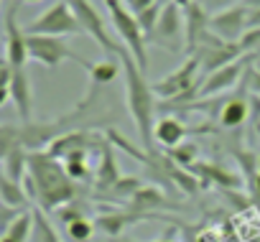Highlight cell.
<instances>
[{
	"label": "cell",
	"instance_id": "obj_4",
	"mask_svg": "<svg viewBox=\"0 0 260 242\" xmlns=\"http://www.w3.org/2000/svg\"><path fill=\"white\" fill-rule=\"evenodd\" d=\"M202 66L194 56H186L171 74L161 77L158 82H153V92L161 99H174L179 105H189L191 99H197V92L202 87Z\"/></svg>",
	"mask_w": 260,
	"mask_h": 242
},
{
	"label": "cell",
	"instance_id": "obj_36",
	"mask_svg": "<svg viewBox=\"0 0 260 242\" xmlns=\"http://www.w3.org/2000/svg\"><path fill=\"white\" fill-rule=\"evenodd\" d=\"M156 3H158L161 8H164V6H169V3H176V6L181 8V11H186V8H189V6L194 3V0H156Z\"/></svg>",
	"mask_w": 260,
	"mask_h": 242
},
{
	"label": "cell",
	"instance_id": "obj_2",
	"mask_svg": "<svg viewBox=\"0 0 260 242\" xmlns=\"http://www.w3.org/2000/svg\"><path fill=\"white\" fill-rule=\"evenodd\" d=\"M125 77V97H127V110L136 123L138 138L148 153H156V141H153V128H156V92L151 82L146 79V72L136 64L127 49L117 56Z\"/></svg>",
	"mask_w": 260,
	"mask_h": 242
},
{
	"label": "cell",
	"instance_id": "obj_40",
	"mask_svg": "<svg viewBox=\"0 0 260 242\" xmlns=\"http://www.w3.org/2000/svg\"><path fill=\"white\" fill-rule=\"evenodd\" d=\"M18 3H41V0H18Z\"/></svg>",
	"mask_w": 260,
	"mask_h": 242
},
{
	"label": "cell",
	"instance_id": "obj_10",
	"mask_svg": "<svg viewBox=\"0 0 260 242\" xmlns=\"http://www.w3.org/2000/svg\"><path fill=\"white\" fill-rule=\"evenodd\" d=\"M184 11L176 6V3H169L161 8V16H158V23L156 28L151 31L148 41L179 54L184 46H186V39H184Z\"/></svg>",
	"mask_w": 260,
	"mask_h": 242
},
{
	"label": "cell",
	"instance_id": "obj_9",
	"mask_svg": "<svg viewBox=\"0 0 260 242\" xmlns=\"http://www.w3.org/2000/svg\"><path fill=\"white\" fill-rule=\"evenodd\" d=\"M191 56L199 61L202 74L207 77V74H212V72H217V69L232 64V61H237V59L242 56V51H240L237 44H227V41H222L219 36H214L212 31H207Z\"/></svg>",
	"mask_w": 260,
	"mask_h": 242
},
{
	"label": "cell",
	"instance_id": "obj_37",
	"mask_svg": "<svg viewBox=\"0 0 260 242\" xmlns=\"http://www.w3.org/2000/svg\"><path fill=\"white\" fill-rule=\"evenodd\" d=\"M11 99V87H0V107Z\"/></svg>",
	"mask_w": 260,
	"mask_h": 242
},
{
	"label": "cell",
	"instance_id": "obj_43",
	"mask_svg": "<svg viewBox=\"0 0 260 242\" xmlns=\"http://www.w3.org/2000/svg\"><path fill=\"white\" fill-rule=\"evenodd\" d=\"M125 3H130V0H125Z\"/></svg>",
	"mask_w": 260,
	"mask_h": 242
},
{
	"label": "cell",
	"instance_id": "obj_32",
	"mask_svg": "<svg viewBox=\"0 0 260 242\" xmlns=\"http://www.w3.org/2000/svg\"><path fill=\"white\" fill-rule=\"evenodd\" d=\"M250 199H252L255 204H260V153H257V171H255V176L250 179Z\"/></svg>",
	"mask_w": 260,
	"mask_h": 242
},
{
	"label": "cell",
	"instance_id": "obj_41",
	"mask_svg": "<svg viewBox=\"0 0 260 242\" xmlns=\"http://www.w3.org/2000/svg\"><path fill=\"white\" fill-rule=\"evenodd\" d=\"M252 56H260V49H257V54H252Z\"/></svg>",
	"mask_w": 260,
	"mask_h": 242
},
{
	"label": "cell",
	"instance_id": "obj_33",
	"mask_svg": "<svg viewBox=\"0 0 260 242\" xmlns=\"http://www.w3.org/2000/svg\"><path fill=\"white\" fill-rule=\"evenodd\" d=\"M237 3V0H204V8L209 13H219V11H227Z\"/></svg>",
	"mask_w": 260,
	"mask_h": 242
},
{
	"label": "cell",
	"instance_id": "obj_16",
	"mask_svg": "<svg viewBox=\"0 0 260 242\" xmlns=\"http://www.w3.org/2000/svg\"><path fill=\"white\" fill-rule=\"evenodd\" d=\"M11 102L16 105V112L21 117V123H31L34 120V92H31V79L26 66L13 69L11 77Z\"/></svg>",
	"mask_w": 260,
	"mask_h": 242
},
{
	"label": "cell",
	"instance_id": "obj_19",
	"mask_svg": "<svg viewBox=\"0 0 260 242\" xmlns=\"http://www.w3.org/2000/svg\"><path fill=\"white\" fill-rule=\"evenodd\" d=\"M28 194L23 189V184L8 179L6 174H0V204L6 209H13V212H26L28 206Z\"/></svg>",
	"mask_w": 260,
	"mask_h": 242
},
{
	"label": "cell",
	"instance_id": "obj_24",
	"mask_svg": "<svg viewBox=\"0 0 260 242\" xmlns=\"http://www.w3.org/2000/svg\"><path fill=\"white\" fill-rule=\"evenodd\" d=\"M28 148H23V146H18V148H13L6 158H3V174L8 176V179H13V181H18V184H23V179H26V174H28Z\"/></svg>",
	"mask_w": 260,
	"mask_h": 242
},
{
	"label": "cell",
	"instance_id": "obj_7",
	"mask_svg": "<svg viewBox=\"0 0 260 242\" xmlns=\"http://www.w3.org/2000/svg\"><path fill=\"white\" fill-rule=\"evenodd\" d=\"M26 33L31 36H77L82 33V26L74 16V11L69 8L67 0H61V3H54L51 8H46L34 23L26 26Z\"/></svg>",
	"mask_w": 260,
	"mask_h": 242
},
{
	"label": "cell",
	"instance_id": "obj_27",
	"mask_svg": "<svg viewBox=\"0 0 260 242\" xmlns=\"http://www.w3.org/2000/svg\"><path fill=\"white\" fill-rule=\"evenodd\" d=\"M141 186H143L141 179H136V176H122L115 186H110V189L102 191V194H105L107 199H127V201H130V199L136 196V191H138Z\"/></svg>",
	"mask_w": 260,
	"mask_h": 242
},
{
	"label": "cell",
	"instance_id": "obj_15",
	"mask_svg": "<svg viewBox=\"0 0 260 242\" xmlns=\"http://www.w3.org/2000/svg\"><path fill=\"white\" fill-rule=\"evenodd\" d=\"M209 31V11L204 8V3H194L184 11V39H186V46H184V54L191 56L194 49L199 46L202 36Z\"/></svg>",
	"mask_w": 260,
	"mask_h": 242
},
{
	"label": "cell",
	"instance_id": "obj_31",
	"mask_svg": "<svg viewBox=\"0 0 260 242\" xmlns=\"http://www.w3.org/2000/svg\"><path fill=\"white\" fill-rule=\"evenodd\" d=\"M158 16H161V6H158V3H153L151 8H146V11H141V13H138V23H141V28H143V33H146V41H148L151 31L156 28Z\"/></svg>",
	"mask_w": 260,
	"mask_h": 242
},
{
	"label": "cell",
	"instance_id": "obj_8",
	"mask_svg": "<svg viewBox=\"0 0 260 242\" xmlns=\"http://www.w3.org/2000/svg\"><path fill=\"white\" fill-rule=\"evenodd\" d=\"M69 8L74 11L79 26H82V33H87L105 54H112V56H120L122 54V46L110 36V31L105 28V21L100 16V11L89 3V0H67Z\"/></svg>",
	"mask_w": 260,
	"mask_h": 242
},
{
	"label": "cell",
	"instance_id": "obj_34",
	"mask_svg": "<svg viewBox=\"0 0 260 242\" xmlns=\"http://www.w3.org/2000/svg\"><path fill=\"white\" fill-rule=\"evenodd\" d=\"M153 3H156V0H130V3H127V6H130V11H133V13L138 16L141 11H146V8H151Z\"/></svg>",
	"mask_w": 260,
	"mask_h": 242
},
{
	"label": "cell",
	"instance_id": "obj_17",
	"mask_svg": "<svg viewBox=\"0 0 260 242\" xmlns=\"http://www.w3.org/2000/svg\"><path fill=\"white\" fill-rule=\"evenodd\" d=\"M189 133H191V130L181 123V120H176V117H164V120H158L156 128H153V141H156L158 146L174 151L176 146H181V143L186 141Z\"/></svg>",
	"mask_w": 260,
	"mask_h": 242
},
{
	"label": "cell",
	"instance_id": "obj_42",
	"mask_svg": "<svg viewBox=\"0 0 260 242\" xmlns=\"http://www.w3.org/2000/svg\"><path fill=\"white\" fill-rule=\"evenodd\" d=\"M197 3H204V0H197Z\"/></svg>",
	"mask_w": 260,
	"mask_h": 242
},
{
	"label": "cell",
	"instance_id": "obj_20",
	"mask_svg": "<svg viewBox=\"0 0 260 242\" xmlns=\"http://www.w3.org/2000/svg\"><path fill=\"white\" fill-rule=\"evenodd\" d=\"M143 214L141 212H115V214H102V217H97V222H94V229H100V232H105L107 237H120V232L127 227V224H133V222H138Z\"/></svg>",
	"mask_w": 260,
	"mask_h": 242
},
{
	"label": "cell",
	"instance_id": "obj_25",
	"mask_svg": "<svg viewBox=\"0 0 260 242\" xmlns=\"http://www.w3.org/2000/svg\"><path fill=\"white\" fill-rule=\"evenodd\" d=\"M191 171H194L197 176H202V179L214 181L217 186H224V189H237V186H240V179H237L235 174H227V171H222V168H217V166H212V163H194ZM202 179H199V181H202Z\"/></svg>",
	"mask_w": 260,
	"mask_h": 242
},
{
	"label": "cell",
	"instance_id": "obj_38",
	"mask_svg": "<svg viewBox=\"0 0 260 242\" xmlns=\"http://www.w3.org/2000/svg\"><path fill=\"white\" fill-rule=\"evenodd\" d=\"M250 66L257 72V77H260V56H250Z\"/></svg>",
	"mask_w": 260,
	"mask_h": 242
},
{
	"label": "cell",
	"instance_id": "obj_26",
	"mask_svg": "<svg viewBox=\"0 0 260 242\" xmlns=\"http://www.w3.org/2000/svg\"><path fill=\"white\" fill-rule=\"evenodd\" d=\"M87 72L92 77V84L102 87V84H110L115 77H120V64L112 59H100V61H92Z\"/></svg>",
	"mask_w": 260,
	"mask_h": 242
},
{
	"label": "cell",
	"instance_id": "obj_30",
	"mask_svg": "<svg viewBox=\"0 0 260 242\" xmlns=\"http://www.w3.org/2000/svg\"><path fill=\"white\" fill-rule=\"evenodd\" d=\"M92 232H94V224H92L87 217H79V219H74V222L67 224V234H69V239H74V242H87V239L92 237Z\"/></svg>",
	"mask_w": 260,
	"mask_h": 242
},
{
	"label": "cell",
	"instance_id": "obj_18",
	"mask_svg": "<svg viewBox=\"0 0 260 242\" xmlns=\"http://www.w3.org/2000/svg\"><path fill=\"white\" fill-rule=\"evenodd\" d=\"M247 117H250V105H247V99L232 97V99H227L224 105H219V115H217V120H219V125L227 128V130H237V128H242V123H245Z\"/></svg>",
	"mask_w": 260,
	"mask_h": 242
},
{
	"label": "cell",
	"instance_id": "obj_12",
	"mask_svg": "<svg viewBox=\"0 0 260 242\" xmlns=\"http://www.w3.org/2000/svg\"><path fill=\"white\" fill-rule=\"evenodd\" d=\"M209 31L227 44H237L242 39V33L247 31V8L232 6L227 11L209 13Z\"/></svg>",
	"mask_w": 260,
	"mask_h": 242
},
{
	"label": "cell",
	"instance_id": "obj_28",
	"mask_svg": "<svg viewBox=\"0 0 260 242\" xmlns=\"http://www.w3.org/2000/svg\"><path fill=\"white\" fill-rule=\"evenodd\" d=\"M64 168L72 181H87L89 179V163H87V151L72 153L64 158Z\"/></svg>",
	"mask_w": 260,
	"mask_h": 242
},
{
	"label": "cell",
	"instance_id": "obj_39",
	"mask_svg": "<svg viewBox=\"0 0 260 242\" xmlns=\"http://www.w3.org/2000/svg\"><path fill=\"white\" fill-rule=\"evenodd\" d=\"M245 8H260V0H242Z\"/></svg>",
	"mask_w": 260,
	"mask_h": 242
},
{
	"label": "cell",
	"instance_id": "obj_5",
	"mask_svg": "<svg viewBox=\"0 0 260 242\" xmlns=\"http://www.w3.org/2000/svg\"><path fill=\"white\" fill-rule=\"evenodd\" d=\"M107 6V13H110V21L117 31V36L122 39L125 49L130 51V56L136 59V64L146 72L148 69V54H146V33L138 23V16L125 8V0H105Z\"/></svg>",
	"mask_w": 260,
	"mask_h": 242
},
{
	"label": "cell",
	"instance_id": "obj_14",
	"mask_svg": "<svg viewBox=\"0 0 260 242\" xmlns=\"http://www.w3.org/2000/svg\"><path fill=\"white\" fill-rule=\"evenodd\" d=\"M100 146H105V141H102L100 135L87 133V130H69V133L54 138L46 151H49L54 158H67V156L79 153V151H87V153H89L92 148H100Z\"/></svg>",
	"mask_w": 260,
	"mask_h": 242
},
{
	"label": "cell",
	"instance_id": "obj_3",
	"mask_svg": "<svg viewBox=\"0 0 260 242\" xmlns=\"http://www.w3.org/2000/svg\"><path fill=\"white\" fill-rule=\"evenodd\" d=\"M92 99H94V94L89 92L87 99L72 115H64L59 120H51V123H34V120H31V123H21V125L3 123V125H0V161H3L13 148H18V146H23L28 151H44V148H49V143L54 138L69 133L74 128L77 120L84 117V112L92 105Z\"/></svg>",
	"mask_w": 260,
	"mask_h": 242
},
{
	"label": "cell",
	"instance_id": "obj_29",
	"mask_svg": "<svg viewBox=\"0 0 260 242\" xmlns=\"http://www.w3.org/2000/svg\"><path fill=\"white\" fill-rule=\"evenodd\" d=\"M169 158L176 163V166H181V168H191L194 163H197V158H199V148L194 146V143H181V146H176L174 151H169Z\"/></svg>",
	"mask_w": 260,
	"mask_h": 242
},
{
	"label": "cell",
	"instance_id": "obj_21",
	"mask_svg": "<svg viewBox=\"0 0 260 242\" xmlns=\"http://www.w3.org/2000/svg\"><path fill=\"white\" fill-rule=\"evenodd\" d=\"M34 224H36V222H34V212H31V209L21 212V214L13 217V222L3 229V234H0V242H28Z\"/></svg>",
	"mask_w": 260,
	"mask_h": 242
},
{
	"label": "cell",
	"instance_id": "obj_6",
	"mask_svg": "<svg viewBox=\"0 0 260 242\" xmlns=\"http://www.w3.org/2000/svg\"><path fill=\"white\" fill-rule=\"evenodd\" d=\"M26 46H28V59L36 61V64H44L49 69H56L67 59L79 64V66H84V69H89V64H92V61L77 56L67 46V41L59 39V36H31V33H26Z\"/></svg>",
	"mask_w": 260,
	"mask_h": 242
},
{
	"label": "cell",
	"instance_id": "obj_1",
	"mask_svg": "<svg viewBox=\"0 0 260 242\" xmlns=\"http://www.w3.org/2000/svg\"><path fill=\"white\" fill-rule=\"evenodd\" d=\"M23 189L28 199L39 201L44 212L61 209L77 196V186L69 179L64 163H59V158H54L49 151L28 153V174L23 179Z\"/></svg>",
	"mask_w": 260,
	"mask_h": 242
},
{
	"label": "cell",
	"instance_id": "obj_35",
	"mask_svg": "<svg viewBox=\"0 0 260 242\" xmlns=\"http://www.w3.org/2000/svg\"><path fill=\"white\" fill-rule=\"evenodd\" d=\"M247 28H260V8H247Z\"/></svg>",
	"mask_w": 260,
	"mask_h": 242
},
{
	"label": "cell",
	"instance_id": "obj_13",
	"mask_svg": "<svg viewBox=\"0 0 260 242\" xmlns=\"http://www.w3.org/2000/svg\"><path fill=\"white\" fill-rule=\"evenodd\" d=\"M247 64H250V59H242V61L237 59V61H232V64H227V66H222V69H217L212 74H207L204 82H202V87H199V92H197V99H209L212 94H219V92L232 89L245 77Z\"/></svg>",
	"mask_w": 260,
	"mask_h": 242
},
{
	"label": "cell",
	"instance_id": "obj_22",
	"mask_svg": "<svg viewBox=\"0 0 260 242\" xmlns=\"http://www.w3.org/2000/svg\"><path fill=\"white\" fill-rule=\"evenodd\" d=\"M164 206H166V196L156 186H141L136 191V196L130 199V209L141 212V214H148V212H156V209H164Z\"/></svg>",
	"mask_w": 260,
	"mask_h": 242
},
{
	"label": "cell",
	"instance_id": "obj_11",
	"mask_svg": "<svg viewBox=\"0 0 260 242\" xmlns=\"http://www.w3.org/2000/svg\"><path fill=\"white\" fill-rule=\"evenodd\" d=\"M16 16H18V0L8 8L3 18V28H6V56L3 59L13 69H23L28 61V46H26V28L18 26Z\"/></svg>",
	"mask_w": 260,
	"mask_h": 242
},
{
	"label": "cell",
	"instance_id": "obj_23",
	"mask_svg": "<svg viewBox=\"0 0 260 242\" xmlns=\"http://www.w3.org/2000/svg\"><path fill=\"white\" fill-rule=\"evenodd\" d=\"M120 179H122V176H120V168H117V163H115V158H112L110 146L105 143V146H102L100 168H97V189H100V191H107V189L115 186Z\"/></svg>",
	"mask_w": 260,
	"mask_h": 242
}]
</instances>
